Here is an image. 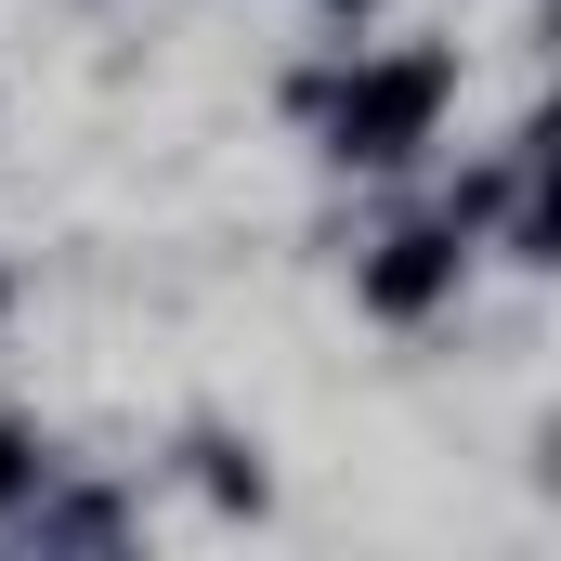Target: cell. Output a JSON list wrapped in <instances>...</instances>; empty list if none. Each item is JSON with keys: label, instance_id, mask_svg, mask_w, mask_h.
<instances>
[{"label": "cell", "instance_id": "obj_1", "mask_svg": "<svg viewBox=\"0 0 561 561\" xmlns=\"http://www.w3.org/2000/svg\"><path fill=\"white\" fill-rule=\"evenodd\" d=\"M431 118H444V53H392V66H366V79L340 92V157L392 170V157L431 144Z\"/></svg>", "mask_w": 561, "mask_h": 561}, {"label": "cell", "instance_id": "obj_2", "mask_svg": "<svg viewBox=\"0 0 561 561\" xmlns=\"http://www.w3.org/2000/svg\"><path fill=\"white\" fill-rule=\"evenodd\" d=\"M444 287H457V236H392V249L366 262V300H379L392 327H419Z\"/></svg>", "mask_w": 561, "mask_h": 561}, {"label": "cell", "instance_id": "obj_3", "mask_svg": "<svg viewBox=\"0 0 561 561\" xmlns=\"http://www.w3.org/2000/svg\"><path fill=\"white\" fill-rule=\"evenodd\" d=\"M26 470H39V457H26V431H0V510L26 496Z\"/></svg>", "mask_w": 561, "mask_h": 561}]
</instances>
